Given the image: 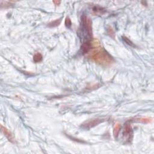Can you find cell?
<instances>
[{"label": "cell", "mask_w": 154, "mask_h": 154, "mask_svg": "<svg viewBox=\"0 0 154 154\" xmlns=\"http://www.w3.org/2000/svg\"><path fill=\"white\" fill-rule=\"evenodd\" d=\"M120 128H121V126H120V124L119 122H117V123H115L113 128V135L115 138H117V136H118L120 130Z\"/></svg>", "instance_id": "52a82bcc"}, {"label": "cell", "mask_w": 154, "mask_h": 154, "mask_svg": "<svg viewBox=\"0 0 154 154\" xmlns=\"http://www.w3.org/2000/svg\"><path fill=\"white\" fill-rule=\"evenodd\" d=\"M87 55V57L91 60L102 66H109L115 62V60L112 56L102 47L97 39H95L93 47Z\"/></svg>", "instance_id": "6da1fadb"}, {"label": "cell", "mask_w": 154, "mask_h": 154, "mask_svg": "<svg viewBox=\"0 0 154 154\" xmlns=\"http://www.w3.org/2000/svg\"><path fill=\"white\" fill-rule=\"evenodd\" d=\"M81 31L82 34L85 36H87L89 39L92 37V20L88 16L83 15L81 17Z\"/></svg>", "instance_id": "7a4b0ae2"}, {"label": "cell", "mask_w": 154, "mask_h": 154, "mask_svg": "<svg viewBox=\"0 0 154 154\" xmlns=\"http://www.w3.org/2000/svg\"><path fill=\"white\" fill-rule=\"evenodd\" d=\"M61 21H62V19H56L55 21H52V22H49L48 24V26L49 27H55V26H59L60 24Z\"/></svg>", "instance_id": "9c48e42d"}, {"label": "cell", "mask_w": 154, "mask_h": 154, "mask_svg": "<svg viewBox=\"0 0 154 154\" xmlns=\"http://www.w3.org/2000/svg\"><path fill=\"white\" fill-rule=\"evenodd\" d=\"M107 33H108V35L111 36V37H115V31H114L113 29L110 26H108V27H107Z\"/></svg>", "instance_id": "7c38bea8"}, {"label": "cell", "mask_w": 154, "mask_h": 154, "mask_svg": "<svg viewBox=\"0 0 154 154\" xmlns=\"http://www.w3.org/2000/svg\"><path fill=\"white\" fill-rule=\"evenodd\" d=\"M65 25L66 26V27L67 28H70L71 25H72V21L70 18L69 17H67L65 19Z\"/></svg>", "instance_id": "4fadbf2b"}, {"label": "cell", "mask_w": 154, "mask_h": 154, "mask_svg": "<svg viewBox=\"0 0 154 154\" xmlns=\"http://www.w3.org/2000/svg\"><path fill=\"white\" fill-rule=\"evenodd\" d=\"M93 11L96 14H103L105 11V10L101 7H93Z\"/></svg>", "instance_id": "30bf717a"}, {"label": "cell", "mask_w": 154, "mask_h": 154, "mask_svg": "<svg viewBox=\"0 0 154 154\" xmlns=\"http://www.w3.org/2000/svg\"><path fill=\"white\" fill-rule=\"evenodd\" d=\"M43 59V56L39 52H37L34 54V56H33V60L35 63H39Z\"/></svg>", "instance_id": "ba28073f"}, {"label": "cell", "mask_w": 154, "mask_h": 154, "mask_svg": "<svg viewBox=\"0 0 154 154\" xmlns=\"http://www.w3.org/2000/svg\"><path fill=\"white\" fill-rule=\"evenodd\" d=\"M53 3H54L55 5H59L61 3V1H54Z\"/></svg>", "instance_id": "5bb4252c"}, {"label": "cell", "mask_w": 154, "mask_h": 154, "mask_svg": "<svg viewBox=\"0 0 154 154\" xmlns=\"http://www.w3.org/2000/svg\"><path fill=\"white\" fill-rule=\"evenodd\" d=\"M134 121L136 122H140V123H149L152 122V119L148 117H136V118L134 119Z\"/></svg>", "instance_id": "8992f818"}, {"label": "cell", "mask_w": 154, "mask_h": 154, "mask_svg": "<svg viewBox=\"0 0 154 154\" xmlns=\"http://www.w3.org/2000/svg\"><path fill=\"white\" fill-rule=\"evenodd\" d=\"M104 119H93L92 120H89V121L86 122L85 123L82 124V127L86 129H90L93 127H95L97 125H99V123H101V122H104Z\"/></svg>", "instance_id": "277c9868"}, {"label": "cell", "mask_w": 154, "mask_h": 154, "mask_svg": "<svg viewBox=\"0 0 154 154\" xmlns=\"http://www.w3.org/2000/svg\"><path fill=\"white\" fill-rule=\"evenodd\" d=\"M122 39H123V40L124 41V42H125L127 44H128V45L132 46V47H135V45L134 44L133 42H132L130 39H129L127 37H125V36H122Z\"/></svg>", "instance_id": "8fae6325"}, {"label": "cell", "mask_w": 154, "mask_h": 154, "mask_svg": "<svg viewBox=\"0 0 154 154\" xmlns=\"http://www.w3.org/2000/svg\"><path fill=\"white\" fill-rule=\"evenodd\" d=\"M123 136L126 141L130 142L132 140V136H133V131H132L131 125L129 122H127L124 126Z\"/></svg>", "instance_id": "3957f363"}, {"label": "cell", "mask_w": 154, "mask_h": 154, "mask_svg": "<svg viewBox=\"0 0 154 154\" xmlns=\"http://www.w3.org/2000/svg\"><path fill=\"white\" fill-rule=\"evenodd\" d=\"M1 131L3 132V134L5 135L9 142H11V143H14L15 142V138L13 137L12 134L11 133V132L9 130H7L6 127H3V125H1Z\"/></svg>", "instance_id": "5b68a950"}]
</instances>
